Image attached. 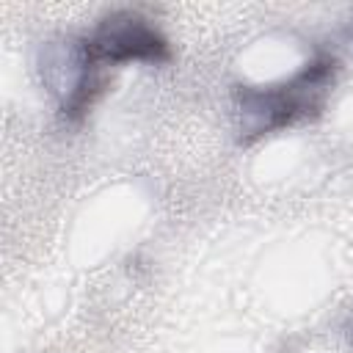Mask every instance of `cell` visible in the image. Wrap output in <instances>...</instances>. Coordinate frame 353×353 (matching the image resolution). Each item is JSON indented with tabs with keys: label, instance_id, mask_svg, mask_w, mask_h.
Returning <instances> with one entry per match:
<instances>
[{
	"label": "cell",
	"instance_id": "6da1fadb",
	"mask_svg": "<svg viewBox=\"0 0 353 353\" xmlns=\"http://www.w3.org/2000/svg\"><path fill=\"white\" fill-rule=\"evenodd\" d=\"M339 61L317 50L290 74L270 83H245L234 88L237 141L254 143L287 127L317 119L325 110L336 83Z\"/></svg>",
	"mask_w": 353,
	"mask_h": 353
},
{
	"label": "cell",
	"instance_id": "7a4b0ae2",
	"mask_svg": "<svg viewBox=\"0 0 353 353\" xmlns=\"http://www.w3.org/2000/svg\"><path fill=\"white\" fill-rule=\"evenodd\" d=\"M39 77L63 121L80 124L108 88V72L85 36H58L39 50Z\"/></svg>",
	"mask_w": 353,
	"mask_h": 353
},
{
	"label": "cell",
	"instance_id": "3957f363",
	"mask_svg": "<svg viewBox=\"0 0 353 353\" xmlns=\"http://www.w3.org/2000/svg\"><path fill=\"white\" fill-rule=\"evenodd\" d=\"M85 44L105 69L127 63L163 66L174 58L168 36L135 8L108 11L85 33Z\"/></svg>",
	"mask_w": 353,
	"mask_h": 353
}]
</instances>
